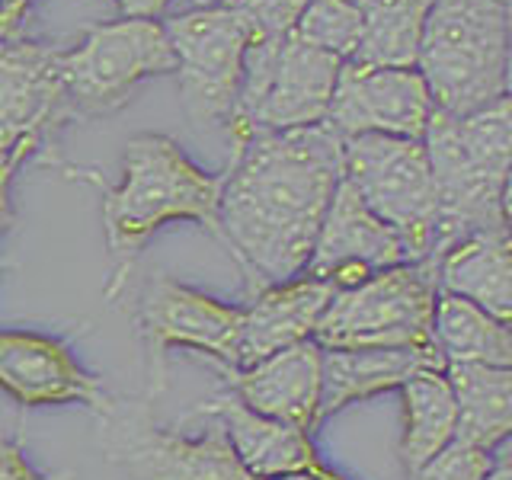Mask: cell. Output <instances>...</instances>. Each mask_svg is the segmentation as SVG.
<instances>
[{
	"label": "cell",
	"instance_id": "obj_1",
	"mask_svg": "<svg viewBox=\"0 0 512 480\" xmlns=\"http://www.w3.org/2000/svg\"><path fill=\"white\" fill-rule=\"evenodd\" d=\"M340 180L343 141L327 122L231 141L218 224L250 295L301 276Z\"/></svg>",
	"mask_w": 512,
	"mask_h": 480
},
{
	"label": "cell",
	"instance_id": "obj_2",
	"mask_svg": "<svg viewBox=\"0 0 512 480\" xmlns=\"http://www.w3.org/2000/svg\"><path fill=\"white\" fill-rule=\"evenodd\" d=\"M64 176L96 186L103 199V231L116 276L106 295L116 298L128 282L144 244L170 221H196L212 237L221 240L218 196L221 173H205L183 154V148L167 135H135L122 154L119 186L103 183L96 173L74 164L61 170Z\"/></svg>",
	"mask_w": 512,
	"mask_h": 480
},
{
	"label": "cell",
	"instance_id": "obj_3",
	"mask_svg": "<svg viewBox=\"0 0 512 480\" xmlns=\"http://www.w3.org/2000/svg\"><path fill=\"white\" fill-rule=\"evenodd\" d=\"M423 148L439 205L432 260L474 231H509V96L461 119L436 109L423 132Z\"/></svg>",
	"mask_w": 512,
	"mask_h": 480
},
{
	"label": "cell",
	"instance_id": "obj_4",
	"mask_svg": "<svg viewBox=\"0 0 512 480\" xmlns=\"http://www.w3.org/2000/svg\"><path fill=\"white\" fill-rule=\"evenodd\" d=\"M416 71L452 119L509 96V0H432Z\"/></svg>",
	"mask_w": 512,
	"mask_h": 480
},
{
	"label": "cell",
	"instance_id": "obj_5",
	"mask_svg": "<svg viewBox=\"0 0 512 480\" xmlns=\"http://www.w3.org/2000/svg\"><path fill=\"white\" fill-rule=\"evenodd\" d=\"M436 266L404 263L336 288L311 340L320 349H436ZM439 352V349H436Z\"/></svg>",
	"mask_w": 512,
	"mask_h": 480
},
{
	"label": "cell",
	"instance_id": "obj_6",
	"mask_svg": "<svg viewBox=\"0 0 512 480\" xmlns=\"http://www.w3.org/2000/svg\"><path fill=\"white\" fill-rule=\"evenodd\" d=\"M340 58L301 42L295 32L276 42H250L237 106L228 122L231 141L253 132H292L327 122Z\"/></svg>",
	"mask_w": 512,
	"mask_h": 480
},
{
	"label": "cell",
	"instance_id": "obj_7",
	"mask_svg": "<svg viewBox=\"0 0 512 480\" xmlns=\"http://www.w3.org/2000/svg\"><path fill=\"white\" fill-rule=\"evenodd\" d=\"M173 71L176 55L160 20L90 26L80 45L58 52V80L68 122L109 116L128 103L144 77Z\"/></svg>",
	"mask_w": 512,
	"mask_h": 480
},
{
	"label": "cell",
	"instance_id": "obj_8",
	"mask_svg": "<svg viewBox=\"0 0 512 480\" xmlns=\"http://www.w3.org/2000/svg\"><path fill=\"white\" fill-rule=\"evenodd\" d=\"M343 141V180L400 234L413 263H432L439 205L423 138L356 135Z\"/></svg>",
	"mask_w": 512,
	"mask_h": 480
},
{
	"label": "cell",
	"instance_id": "obj_9",
	"mask_svg": "<svg viewBox=\"0 0 512 480\" xmlns=\"http://www.w3.org/2000/svg\"><path fill=\"white\" fill-rule=\"evenodd\" d=\"M100 420L103 455L135 480H256L231 452L221 423L180 436L154 423L148 400H116Z\"/></svg>",
	"mask_w": 512,
	"mask_h": 480
},
{
	"label": "cell",
	"instance_id": "obj_10",
	"mask_svg": "<svg viewBox=\"0 0 512 480\" xmlns=\"http://www.w3.org/2000/svg\"><path fill=\"white\" fill-rule=\"evenodd\" d=\"M135 324L148 349V397L167 388V352L189 349L221 365H234L240 336V304H224L199 288L154 272L135 298Z\"/></svg>",
	"mask_w": 512,
	"mask_h": 480
},
{
	"label": "cell",
	"instance_id": "obj_11",
	"mask_svg": "<svg viewBox=\"0 0 512 480\" xmlns=\"http://www.w3.org/2000/svg\"><path fill=\"white\" fill-rule=\"evenodd\" d=\"M164 32L176 55L180 96L189 122L199 128L228 125L244 80V55L250 45L247 29L231 10L212 4L170 16Z\"/></svg>",
	"mask_w": 512,
	"mask_h": 480
},
{
	"label": "cell",
	"instance_id": "obj_12",
	"mask_svg": "<svg viewBox=\"0 0 512 480\" xmlns=\"http://www.w3.org/2000/svg\"><path fill=\"white\" fill-rule=\"evenodd\" d=\"M61 48L29 42L20 32L0 36V148H32L52 170L71 160L58 151V132L68 125L58 80Z\"/></svg>",
	"mask_w": 512,
	"mask_h": 480
},
{
	"label": "cell",
	"instance_id": "obj_13",
	"mask_svg": "<svg viewBox=\"0 0 512 480\" xmlns=\"http://www.w3.org/2000/svg\"><path fill=\"white\" fill-rule=\"evenodd\" d=\"M432 112L436 106L416 68H375V64L343 61L330 96L327 125L340 138H423Z\"/></svg>",
	"mask_w": 512,
	"mask_h": 480
},
{
	"label": "cell",
	"instance_id": "obj_14",
	"mask_svg": "<svg viewBox=\"0 0 512 480\" xmlns=\"http://www.w3.org/2000/svg\"><path fill=\"white\" fill-rule=\"evenodd\" d=\"M404 263H413V256L400 234L356 196V189L340 180L301 276L349 288L381 269Z\"/></svg>",
	"mask_w": 512,
	"mask_h": 480
},
{
	"label": "cell",
	"instance_id": "obj_15",
	"mask_svg": "<svg viewBox=\"0 0 512 480\" xmlns=\"http://www.w3.org/2000/svg\"><path fill=\"white\" fill-rule=\"evenodd\" d=\"M0 391L23 407H87L103 416L112 397L68 343L36 330H0Z\"/></svg>",
	"mask_w": 512,
	"mask_h": 480
},
{
	"label": "cell",
	"instance_id": "obj_16",
	"mask_svg": "<svg viewBox=\"0 0 512 480\" xmlns=\"http://www.w3.org/2000/svg\"><path fill=\"white\" fill-rule=\"evenodd\" d=\"M215 365L228 378V391L253 413L301 429L308 436L317 429L320 346L314 340L279 349L247 368H231L221 362Z\"/></svg>",
	"mask_w": 512,
	"mask_h": 480
},
{
	"label": "cell",
	"instance_id": "obj_17",
	"mask_svg": "<svg viewBox=\"0 0 512 480\" xmlns=\"http://www.w3.org/2000/svg\"><path fill=\"white\" fill-rule=\"evenodd\" d=\"M333 292L330 282L311 276H295L253 292L247 304H240L237 359L231 368H247L272 352L311 340Z\"/></svg>",
	"mask_w": 512,
	"mask_h": 480
},
{
	"label": "cell",
	"instance_id": "obj_18",
	"mask_svg": "<svg viewBox=\"0 0 512 480\" xmlns=\"http://www.w3.org/2000/svg\"><path fill=\"white\" fill-rule=\"evenodd\" d=\"M199 410L212 413L221 423L231 452L256 480H282L295 474H311L320 464V455L308 432L253 413L247 404H240L231 391L215 394Z\"/></svg>",
	"mask_w": 512,
	"mask_h": 480
},
{
	"label": "cell",
	"instance_id": "obj_19",
	"mask_svg": "<svg viewBox=\"0 0 512 480\" xmlns=\"http://www.w3.org/2000/svg\"><path fill=\"white\" fill-rule=\"evenodd\" d=\"M423 368L445 372V362L436 349H320L317 426L352 404L397 391Z\"/></svg>",
	"mask_w": 512,
	"mask_h": 480
},
{
	"label": "cell",
	"instance_id": "obj_20",
	"mask_svg": "<svg viewBox=\"0 0 512 480\" xmlns=\"http://www.w3.org/2000/svg\"><path fill=\"white\" fill-rule=\"evenodd\" d=\"M439 292L477 304L509 324L512 317V256L509 231H474L448 244L436 260Z\"/></svg>",
	"mask_w": 512,
	"mask_h": 480
},
{
	"label": "cell",
	"instance_id": "obj_21",
	"mask_svg": "<svg viewBox=\"0 0 512 480\" xmlns=\"http://www.w3.org/2000/svg\"><path fill=\"white\" fill-rule=\"evenodd\" d=\"M455 397V442L496 452L512 432V368L445 365Z\"/></svg>",
	"mask_w": 512,
	"mask_h": 480
},
{
	"label": "cell",
	"instance_id": "obj_22",
	"mask_svg": "<svg viewBox=\"0 0 512 480\" xmlns=\"http://www.w3.org/2000/svg\"><path fill=\"white\" fill-rule=\"evenodd\" d=\"M397 391L400 404H404V432H400L397 458L404 471L413 474L429 458H436L445 445L455 442V397L445 372H432V368L410 375Z\"/></svg>",
	"mask_w": 512,
	"mask_h": 480
},
{
	"label": "cell",
	"instance_id": "obj_23",
	"mask_svg": "<svg viewBox=\"0 0 512 480\" xmlns=\"http://www.w3.org/2000/svg\"><path fill=\"white\" fill-rule=\"evenodd\" d=\"M432 343L445 365H500L512 368V333L509 324L480 311L477 304L436 295L432 311Z\"/></svg>",
	"mask_w": 512,
	"mask_h": 480
},
{
	"label": "cell",
	"instance_id": "obj_24",
	"mask_svg": "<svg viewBox=\"0 0 512 480\" xmlns=\"http://www.w3.org/2000/svg\"><path fill=\"white\" fill-rule=\"evenodd\" d=\"M432 0H359L362 39L349 61L375 68H416Z\"/></svg>",
	"mask_w": 512,
	"mask_h": 480
},
{
	"label": "cell",
	"instance_id": "obj_25",
	"mask_svg": "<svg viewBox=\"0 0 512 480\" xmlns=\"http://www.w3.org/2000/svg\"><path fill=\"white\" fill-rule=\"evenodd\" d=\"M292 32L320 52L349 61L362 39L359 0H311Z\"/></svg>",
	"mask_w": 512,
	"mask_h": 480
},
{
	"label": "cell",
	"instance_id": "obj_26",
	"mask_svg": "<svg viewBox=\"0 0 512 480\" xmlns=\"http://www.w3.org/2000/svg\"><path fill=\"white\" fill-rule=\"evenodd\" d=\"M218 4L237 16L250 42H276L295 29L311 0H218Z\"/></svg>",
	"mask_w": 512,
	"mask_h": 480
},
{
	"label": "cell",
	"instance_id": "obj_27",
	"mask_svg": "<svg viewBox=\"0 0 512 480\" xmlns=\"http://www.w3.org/2000/svg\"><path fill=\"white\" fill-rule=\"evenodd\" d=\"M493 458L496 452H480V448L452 442L436 458H429L423 468L407 474V480H484Z\"/></svg>",
	"mask_w": 512,
	"mask_h": 480
},
{
	"label": "cell",
	"instance_id": "obj_28",
	"mask_svg": "<svg viewBox=\"0 0 512 480\" xmlns=\"http://www.w3.org/2000/svg\"><path fill=\"white\" fill-rule=\"evenodd\" d=\"M26 157H32V148H23V144L20 148H0V237H4L16 221L10 186H13V176Z\"/></svg>",
	"mask_w": 512,
	"mask_h": 480
},
{
	"label": "cell",
	"instance_id": "obj_29",
	"mask_svg": "<svg viewBox=\"0 0 512 480\" xmlns=\"http://www.w3.org/2000/svg\"><path fill=\"white\" fill-rule=\"evenodd\" d=\"M0 480H58L32 468L20 439H10L0 432Z\"/></svg>",
	"mask_w": 512,
	"mask_h": 480
},
{
	"label": "cell",
	"instance_id": "obj_30",
	"mask_svg": "<svg viewBox=\"0 0 512 480\" xmlns=\"http://www.w3.org/2000/svg\"><path fill=\"white\" fill-rule=\"evenodd\" d=\"M125 20H157L167 10L170 0H116ZM199 7H212V0H192Z\"/></svg>",
	"mask_w": 512,
	"mask_h": 480
},
{
	"label": "cell",
	"instance_id": "obj_31",
	"mask_svg": "<svg viewBox=\"0 0 512 480\" xmlns=\"http://www.w3.org/2000/svg\"><path fill=\"white\" fill-rule=\"evenodd\" d=\"M32 4H36V0H0V20L7 26H20Z\"/></svg>",
	"mask_w": 512,
	"mask_h": 480
},
{
	"label": "cell",
	"instance_id": "obj_32",
	"mask_svg": "<svg viewBox=\"0 0 512 480\" xmlns=\"http://www.w3.org/2000/svg\"><path fill=\"white\" fill-rule=\"evenodd\" d=\"M484 480H512L509 455H506V452H500V448H496V458H493V464H490V471H487V477H484Z\"/></svg>",
	"mask_w": 512,
	"mask_h": 480
},
{
	"label": "cell",
	"instance_id": "obj_33",
	"mask_svg": "<svg viewBox=\"0 0 512 480\" xmlns=\"http://www.w3.org/2000/svg\"><path fill=\"white\" fill-rule=\"evenodd\" d=\"M285 480H346V477H343V474H336V471H330L327 464L320 461L311 474H295V477H285Z\"/></svg>",
	"mask_w": 512,
	"mask_h": 480
},
{
	"label": "cell",
	"instance_id": "obj_34",
	"mask_svg": "<svg viewBox=\"0 0 512 480\" xmlns=\"http://www.w3.org/2000/svg\"><path fill=\"white\" fill-rule=\"evenodd\" d=\"M10 32H20V26H7L4 20H0V36H10Z\"/></svg>",
	"mask_w": 512,
	"mask_h": 480
},
{
	"label": "cell",
	"instance_id": "obj_35",
	"mask_svg": "<svg viewBox=\"0 0 512 480\" xmlns=\"http://www.w3.org/2000/svg\"><path fill=\"white\" fill-rule=\"evenodd\" d=\"M212 4H218V0H212Z\"/></svg>",
	"mask_w": 512,
	"mask_h": 480
}]
</instances>
